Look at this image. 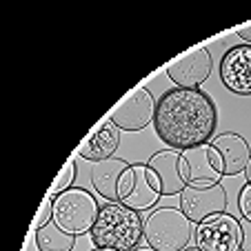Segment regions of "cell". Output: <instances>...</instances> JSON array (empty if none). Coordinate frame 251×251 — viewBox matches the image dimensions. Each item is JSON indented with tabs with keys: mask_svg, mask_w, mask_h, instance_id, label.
I'll use <instances>...</instances> for the list:
<instances>
[{
	"mask_svg": "<svg viewBox=\"0 0 251 251\" xmlns=\"http://www.w3.org/2000/svg\"><path fill=\"white\" fill-rule=\"evenodd\" d=\"M245 176H247V182H251V158H249V165L245 169Z\"/></svg>",
	"mask_w": 251,
	"mask_h": 251,
	"instance_id": "7402d4cb",
	"label": "cell"
},
{
	"mask_svg": "<svg viewBox=\"0 0 251 251\" xmlns=\"http://www.w3.org/2000/svg\"><path fill=\"white\" fill-rule=\"evenodd\" d=\"M76 176H78V167L76 162H74V158H69V160L62 165V169L58 171L56 180L51 182V187H49L47 196H51V198H56V196L65 194V191L74 189V182H76Z\"/></svg>",
	"mask_w": 251,
	"mask_h": 251,
	"instance_id": "e0dca14e",
	"label": "cell"
},
{
	"mask_svg": "<svg viewBox=\"0 0 251 251\" xmlns=\"http://www.w3.org/2000/svg\"><path fill=\"white\" fill-rule=\"evenodd\" d=\"M218 127V109L211 96L200 89L171 87L158 98L153 129L162 145L187 151L213 140Z\"/></svg>",
	"mask_w": 251,
	"mask_h": 251,
	"instance_id": "6da1fadb",
	"label": "cell"
},
{
	"mask_svg": "<svg viewBox=\"0 0 251 251\" xmlns=\"http://www.w3.org/2000/svg\"><path fill=\"white\" fill-rule=\"evenodd\" d=\"M220 80L231 94L251 96V45H233L225 51Z\"/></svg>",
	"mask_w": 251,
	"mask_h": 251,
	"instance_id": "8fae6325",
	"label": "cell"
},
{
	"mask_svg": "<svg viewBox=\"0 0 251 251\" xmlns=\"http://www.w3.org/2000/svg\"><path fill=\"white\" fill-rule=\"evenodd\" d=\"M145 236V220L123 202H104L89 231L94 249L136 251Z\"/></svg>",
	"mask_w": 251,
	"mask_h": 251,
	"instance_id": "7a4b0ae2",
	"label": "cell"
},
{
	"mask_svg": "<svg viewBox=\"0 0 251 251\" xmlns=\"http://www.w3.org/2000/svg\"><path fill=\"white\" fill-rule=\"evenodd\" d=\"M162 198L160 187L147 162H131L118 182V202L142 213Z\"/></svg>",
	"mask_w": 251,
	"mask_h": 251,
	"instance_id": "5b68a950",
	"label": "cell"
},
{
	"mask_svg": "<svg viewBox=\"0 0 251 251\" xmlns=\"http://www.w3.org/2000/svg\"><path fill=\"white\" fill-rule=\"evenodd\" d=\"M129 165L131 162L123 160V158H109V160L102 162H94L89 176L96 194L100 198H104L107 202H118V182Z\"/></svg>",
	"mask_w": 251,
	"mask_h": 251,
	"instance_id": "9a60e30c",
	"label": "cell"
},
{
	"mask_svg": "<svg viewBox=\"0 0 251 251\" xmlns=\"http://www.w3.org/2000/svg\"><path fill=\"white\" fill-rule=\"evenodd\" d=\"M182 178L189 187H213L225 178V165L211 142L180 151Z\"/></svg>",
	"mask_w": 251,
	"mask_h": 251,
	"instance_id": "52a82bcc",
	"label": "cell"
},
{
	"mask_svg": "<svg viewBox=\"0 0 251 251\" xmlns=\"http://www.w3.org/2000/svg\"><path fill=\"white\" fill-rule=\"evenodd\" d=\"M118 145H120V129L107 118L78 145L76 156L85 158L87 162L94 165V162H102L114 158Z\"/></svg>",
	"mask_w": 251,
	"mask_h": 251,
	"instance_id": "4fadbf2b",
	"label": "cell"
},
{
	"mask_svg": "<svg viewBox=\"0 0 251 251\" xmlns=\"http://www.w3.org/2000/svg\"><path fill=\"white\" fill-rule=\"evenodd\" d=\"M156 102L158 100H153L151 91L147 87H136L109 111L107 118L120 131H142L149 123H153Z\"/></svg>",
	"mask_w": 251,
	"mask_h": 251,
	"instance_id": "ba28073f",
	"label": "cell"
},
{
	"mask_svg": "<svg viewBox=\"0 0 251 251\" xmlns=\"http://www.w3.org/2000/svg\"><path fill=\"white\" fill-rule=\"evenodd\" d=\"M53 223V198L51 196H47V198L40 202V209L38 213L33 216V223H31V233L38 231V229L47 227V225Z\"/></svg>",
	"mask_w": 251,
	"mask_h": 251,
	"instance_id": "ac0fdd59",
	"label": "cell"
},
{
	"mask_svg": "<svg viewBox=\"0 0 251 251\" xmlns=\"http://www.w3.org/2000/svg\"><path fill=\"white\" fill-rule=\"evenodd\" d=\"M33 238H36L38 251H74V247H76V236L65 233L56 223L33 231Z\"/></svg>",
	"mask_w": 251,
	"mask_h": 251,
	"instance_id": "2e32d148",
	"label": "cell"
},
{
	"mask_svg": "<svg viewBox=\"0 0 251 251\" xmlns=\"http://www.w3.org/2000/svg\"><path fill=\"white\" fill-rule=\"evenodd\" d=\"M147 167L153 171V176H156L162 196H180L182 189L187 187L185 178H182L180 151H176V149L156 151L147 160Z\"/></svg>",
	"mask_w": 251,
	"mask_h": 251,
	"instance_id": "7c38bea8",
	"label": "cell"
},
{
	"mask_svg": "<svg viewBox=\"0 0 251 251\" xmlns=\"http://www.w3.org/2000/svg\"><path fill=\"white\" fill-rule=\"evenodd\" d=\"M182 251H200V249H198V247L194 245V247H187V249H182Z\"/></svg>",
	"mask_w": 251,
	"mask_h": 251,
	"instance_id": "cb8c5ba5",
	"label": "cell"
},
{
	"mask_svg": "<svg viewBox=\"0 0 251 251\" xmlns=\"http://www.w3.org/2000/svg\"><path fill=\"white\" fill-rule=\"evenodd\" d=\"M240 251H251V223H242V247Z\"/></svg>",
	"mask_w": 251,
	"mask_h": 251,
	"instance_id": "ffe728a7",
	"label": "cell"
},
{
	"mask_svg": "<svg viewBox=\"0 0 251 251\" xmlns=\"http://www.w3.org/2000/svg\"><path fill=\"white\" fill-rule=\"evenodd\" d=\"M213 69V58L209 53V49L204 45L194 47L189 51H185L182 56L174 58L167 65V76L180 89H200L204 80L211 76Z\"/></svg>",
	"mask_w": 251,
	"mask_h": 251,
	"instance_id": "9c48e42d",
	"label": "cell"
},
{
	"mask_svg": "<svg viewBox=\"0 0 251 251\" xmlns=\"http://www.w3.org/2000/svg\"><path fill=\"white\" fill-rule=\"evenodd\" d=\"M180 209L194 225L202 223L209 216L223 213L227 209V191L223 185L213 187H189L180 194Z\"/></svg>",
	"mask_w": 251,
	"mask_h": 251,
	"instance_id": "30bf717a",
	"label": "cell"
},
{
	"mask_svg": "<svg viewBox=\"0 0 251 251\" xmlns=\"http://www.w3.org/2000/svg\"><path fill=\"white\" fill-rule=\"evenodd\" d=\"M136 251H156V249H151V247H138Z\"/></svg>",
	"mask_w": 251,
	"mask_h": 251,
	"instance_id": "603a6c76",
	"label": "cell"
},
{
	"mask_svg": "<svg viewBox=\"0 0 251 251\" xmlns=\"http://www.w3.org/2000/svg\"><path fill=\"white\" fill-rule=\"evenodd\" d=\"M194 242L200 251H240L242 223L227 211L209 216L196 225Z\"/></svg>",
	"mask_w": 251,
	"mask_h": 251,
	"instance_id": "8992f818",
	"label": "cell"
},
{
	"mask_svg": "<svg viewBox=\"0 0 251 251\" xmlns=\"http://www.w3.org/2000/svg\"><path fill=\"white\" fill-rule=\"evenodd\" d=\"M91 251H107V249H91Z\"/></svg>",
	"mask_w": 251,
	"mask_h": 251,
	"instance_id": "d4e9b609",
	"label": "cell"
},
{
	"mask_svg": "<svg viewBox=\"0 0 251 251\" xmlns=\"http://www.w3.org/2000/svg\"><path fill=\"white\" fill-rule=\"evenodd\" d=\"M98 213L100 204L96 196L82 187H74L53 198V223L65 233H71L76 238L82 233L89 236Z\"/></svg>",
	"mask_w": 251,
	"mask_h": 251,
	"instance_id": "277c9868",
	"label": "cell"
},
{
	"mask_svg": "<svg viewBox=\"0 0 251 251\" xmlns=\"http://www.w3.org/2000/svg\"><path fill=\"white\" fill-rule=\"evenodd\" d=\"M238 209H240V216L251 223V182H245L242 189L238 191Z\"/></svg>",
	"mask_w": 251,
	"mask_h": 251,
	"instance_id": "d6986e66",
	"label": "cell"
},
{
	"mask_svg": "<svg viewBox=\"0 0 251 251\" xmlns=\"http://www.w3.org/2000/svg\"><path fill=\"white\" fill-rule=\"evenodd\" d=\"M236 33H238V38L245 40V45H251V23L236 27Z\"/></svg>",
	"mask_w": 251,
	"mask_h": 251,
	"instance_id": "44dd1931",
	"label": "cell"
},
{
	"mask_svg": "<svg viewBox=\"0 0 251 251\" xmlns=\"http://www.w3.org/2000/svg\"><path fill=\"white\" fill-rule=\"evenodd\" d=\"M194 223L180 207H158L145 218V240L156 251H182L194 240Z\"/></svg>",
	"mask_w": 251,
	"mask_h": 251,
	"instance_id": "3957f363",
	"label": "cell"
},
{
	"mask_svg": "<svg viewBox=\"0 0 251 251\" xmlns=\"http://www.w3.org/2000/svg\"><path fill=\"white\" fill-rule=\"evenodd\" d=\"M211 145L218 149L220 158H223L225 176L245 174L247 165H249V158H251V149L240 133H233V131L218 133V136H213Z\"/></svg>",
	"mask_w": 251,
	"mask_h": 251,
	"instance_id": "5bb4252c",
	"label": "cell"
}]
</instances>
